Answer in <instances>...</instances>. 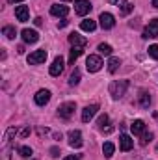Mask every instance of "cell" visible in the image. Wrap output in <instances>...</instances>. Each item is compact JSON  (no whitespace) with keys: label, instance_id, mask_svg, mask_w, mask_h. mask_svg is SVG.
<instances>
[{"label":"cell","instance_id":"cell-7","mask_svg":"<svg viewBox=\"0 0 158 160\" xmlns=\"http://www.w3.org/2000/svg\"><path fill=\"white\" fill-rule=\"evenodd\" d=\"M67 138H69V145L75 147V149H80L84 145V140H82V132L80 130H71Z\"/></svg>","mask_w":158,"mask_h":160},{"label":"cell","instance_id":"cell-4","mask_svg":"<svg viewBox=\"0 0 158 160\" xmlns=\"http://www.w3.org/2000/svg\"><path fill=\"white\" fill-rule=\"evenodd\" d=\"M99 22H101V28H102V30H110V28L116 26V19H114V15L108 13V11H102V13H101Z\"/></svg>","mask_w":158,"mask_h":160},{"label":"cell","instance_id":"cell-30","mask_svg":"<svg viewBox=\"0 0 158 160\" xmlns=\"http://www.w3.org/2000/svg\"><path fill=\"white\" fill-rule=\"evenodd\" d=\"M97 125H99L101 128H102L104 125H108V116H106V114H102V116H101V118L97 119Z\"/></svg>","mask_w":158,"mask_h":160},{"label":"cell","instance_id":"cell-19","mask_svg":"<svg viewBox=\"0 0 158 160\" xmlns=\"http://www.w3.org/2000/svg\"><path fill=\"white\" fill-rule=\"evenodd\" d=\"M80 28H82L84 32H93V30L97 28V22H95L93 19H86V21L80 22Z\"/></svg>","mask_w":158,"mask_h":160},{"label":"cell","instance_id":"cell-2","mask_svg":"<svg viewBox=\"0 0 158 160\" xmlns=\"http://www.w3.org/2000/svg\"><path fill=\"white\" fill-rule=\"evenodd\" d=\"M102 65H104V63H102L101 56H97V54H89L87 60H86V67H87L89 73H97V71H101Z\"/></svg>","mask_w":158,"mask_h":160},{"label":"cell","instance_id":"cell-36","mask_svg":"<svg viewBox=\"0 0 158 160\" xmlns=\"http://www.w3.org/2000/svg\"><path fill=\"white\" fill-rule=\"evenodd\" d=\"M63 160H78V157H65Z\"/></svg>","mask_w":158,"mask_h":160},{"label":"cell","instance_id":"cell-38","mask_svg":"<svg viewBox=\"0 0 158 160\" xmlns=\"http://www.w3.org/2000/svg\"><path fill=\"white\" fill-rule=\"evenodd\" d=\"M151 2H153V6H155V8H158V0H151Z\"/></svg>","mask_w":158,"mask_h":160},{"label":"cell","instance_id":"cell-11","mask_svg":"<svg viewBox=\"0 0 158 160\" xmlns=\"http://www.w3.org/2000/svg\"><path fill=\"white\" fill-rule=\"evenodd\" d=\"M63 67H65L63 58H62V56L54 58V62H52V65H50V75H52V77H60L62 71H63Z\"/></svg>","mask_w":158,"mask_h":160},{"label":"cell","instance_id":"cell-34","mask_svg":"<svg viewBox=\"0 0 158 160\" xmlns=\"http://www.w3.org/2000/svg\"><path fill=\"white\" fill-rule=\"evenodd\" d=\"M50 153H52L50 157H58V153H60V151H58V147H52V149H50Z\"/></svg>","mask_w":158,"mask_h":160},{"label":"cell","instance_id":"cell-6","mask_svg":"<svg viewBox=\"0 0 158 160\" xmlns=\"http://www.w3.org/2000/svg\"><path fill=\"white\" fill-rule=\"evenodd\" d=\"M91 8H93V6H91L89 0H75V11H77L78 15H82V17L87 15V13L91 11Z\"/></svg>","mask_w":158,"mask_h":160},{"label":"cell","instance_id":"cell-12","mask_svg":"<svg viewBox=\"0 0 158 160\" xmlns=\"http://www.w3.org/2000/svg\"><path fill=\"white\" fill-rule=\"evenodd\" d=\"M34 101H36V104H39V106H45V104L50 101V91H48V89H39V91L36 93Z\"/></svg>","mask_w":158,"mask_h":160},{"label":"cell","instance_id":"cell-37","mask_svg":"<svg viewBox=\"0 0 158 160\" xmlns=\"http://www.w3.org/2000/svg\"><path fill=\"white\" fill-rule=\"evenodd\" d=\"M108 2H110V4H117V6H119V2H121V0H108Z\"/></svg>","mask_w":158,"mask_h":160},{"label":"cell","instance_id":"cell-27","mask_svg":"<svg viewBox=\"0 0 158 160\" xmlns=\"http://www.w3.org/2000/svg\"><path fill=\"white\" fill-rule=\"evenodd\" d=\"M78 82H80V71L78 69H75L73 75H71V78H69V86H77Z\"/></svg>","mask_w":158,"mask_h":160},{"label":"cell","instance_id":"cell-3","mask_svg":"<svg viewBox=\"0 0 158 160\" xmlns=\"http://www.w3.org/2000/svg\"><path fill=\"white\" fill-rule=\"evenodd\" d=\"M75 110H77V104H75L73 101H69V102H63V104L58 106V116H60L62 119H69V118L75 114Z\"/></svg>","mask_w":158,"mask_h":160},{"label":"cell","instance_id":"cell-18","mask_svg":"<svg viewBox=\"0 0 158 160\" xmlns=\"http://www.w3.org/2000/svg\"><path fill=\"white\" fill-rule=\"evenodd\" d=\"M130 128H132V134H136V136H141L143 132H145V123L141 119H136L132 125H130Z\"/></svg>","mask_w":158,"mask_h":160},{"label":"cell","instance_id":"cell-33","mask_svg":"<svg viewBox=\"0 0 158 160\" xmlns=\"http://www.w3.org/2000/svg\"><path fill=\"white\" fill-rule=\"evenodd\" d=\"M101 130H102V132H106V134H110V132L114 130V127H102Z\"/></svg>","mask_w":158,"mask_h":160},{"label":"cell","instance_id":"cell-39","mask_svg":"<svg viewBox=\"0 0 158 160\" xmlns=\"http://www.w3.org/2000/svg\"><path fill=\"white\" fill-rule=\"evenodd\" d=\"M9 4H15V2H22V0H7Z\"/></svg>","mask_w":158,"mask_h":160},{"label":"cell","instance_id":"cell-35","mask_svg":"<svg viewBox=\"0 0 158 160\" xmlns=\"http://www.w3.org/2000/svg\"><path fill=\"white\" fill-rule=\"evenodd\" d=\"M34 22H36V26H41V24H43V19H41V17H37Z\"/></svg>","mask_w":158,"mask_h":160},{"label":"cell","instance_id":"cell-31","mask_svg":"<svg viewBox=\"0 0 158 160\" xmlns=\"http://www.w3.org/2000/svg\"><path fill=\"white\" fill-rule=\"evenodd\" d=\"M30 132H32V130H30L28 127H26V128H22V130H21V138H26V136H30Z\"/></svg>","mask_w":158,"mask_h":160},{"label":"cell","instance_id":"cell-21","mask_svg":"<svg viewBox=\"0 0 158 160\" xmlns=\"http://www.w3.org/2000/svg\"><path fill=\"white\" fill-rule=\"evenodd\" d=\"M114 151H116V145H114L112 142H106V143L102 145V153H104V157H106V158L114 157Z\"/></svg>","mask_w":158,"mask_h":160},{"label":"cell","instance_id":"cell-25","mask_svg":"<svg viewBox=\"0 0 158 160\" xmlns=\"http://www.w3.org/2000/svg\"><path fill=\"white\" fill-rule=\"evenodd\" d=\"M132 2H128V0H125L123 4H121V15H128L130 11H132Z\"/></svg>","mask_w":158,"mask_h":160},{"label":"cell","instance_id":"cell-23","mask_svg":"<svg viewBox=\"0 0 158 160\" xmlns=\"http://www.w3.org/2000/svg\"><path fill=\"white\" fill-rule=\"evenodd\" d=\"M2 34H4L7 39H15L17 30H15V26H4V28H2Z\"/></svg>","mask_w":158,"mask_h":160},{"label":"cell","instance_id":"cell-14","mask_svg":"<svg viewBox=\"0 0 158 160\" xmlns=\"http://www.w3.org/2000/svg\"><path fill=\"white\" fill-rule=\"evenodd\" d=\"M50 13L54 17H65L69 13V8L63 6V4H54V6H50Z\"/></svg>","mask_w":158,"mask_h":160},{"label":"cell","instance_id":"cell-32","mask_svg":"<svg viewBox=\"0 0 158 160\" xmlns=\"http://www.w3.org/2000/svg\"><path fill=\"white\" fill-rule=\"evenodd\" d=\"M67 24H69V21H65V19H63V21H60V22H58V26H60V28H65V26H67Z\"/></svg>","mask_w":158,"mask_h":160},{"label":"cell","instance_id":"cell-13","mask_svg":"<svg viewBox=\"0 0 158 160\" xmlns=\"http://www.w3.org/2000/svg\"><path fill=\"white\" fill-rule=\"evenodd\" d=\"M132 147H134V140L128 134H121V138H119V149L121 151H130Z\"/></svg>","mask_w":158,"mask_h":160},{"label":"cell","instance_id":"cell-40","mask_svg":"<svg viewBox=\"0 0 158 160\" xmlns=\"http://www.w3.org/2000/svg\"><path fill=\"white\" fill-rule=\"evenodd\" d=\"M62 2H71V0H62Z\"/></svg>","mask_w":158,"mask_h":160},{"label":"cell","instance_id":"cell-16","mask_svg":"<svg viewBox=\"0 0 158 160\" xmlns=\"http://www.w3.org/2000/svg\"><path fill=\"white\" fill-rule=\"evenodd\" d=\"M69 43H71L73 47H86V45H87V39L82 38V36L77 34V32H73V34L69 36Z\"/></svg>","mask_w":158,"mask_h":160},{"label":"cell","instance_id":"cell-8","mask_svg":"<svg viewBox=\"0 0 158 160\" xmlns=\"http://www.w3.org/2000/svg\"><path fill=\"white\" fill-rule=\"evenodd\" d=\"M21 36H22V41L28 43V45H34V43L39 41V34H37L36 30H30V28H24V30L21 32Z\"/></svg>","mask_w":158,"mask_h":160},{"label":"cell","instance_id":"cell-22","mask_svg":"<svg viewBox=\"0 0 158 160\" xmlns=\"http://www.w3.org/2000/svg\"><path fill=\"white\" fill-rule=\"evenodd\" d=\"M119 65H121V60L116 58V56H112V58L108 60V71H110V73H116L119 69Z\"/></svg>","mask_w":158,"mask_h":160},{"label":"cell","instance_id":"cell-26","mask_svg":"<svg viewBox=\"0 0 158 160\" xmlns=\"http://www.w3.org/2000/svg\"><path fill=\"white\" fill-rule=\"evenodd\" d=\"M19 155H21V157H24V158H28L30 155H34V151H32V147L22 145V147H19Z\"/></svg>","mask_w":158,"mask_h":160},{"label":"cell","instance_id":"cell-24","mask_svg":"<svg viewBox=\"0 0 158 160\" xmlns=\"http://www.w3.org/2000/svg\"><path fill=\"white\" fill-rule=\"evenodd\" d=\"M97 48H99L101 54H104V56H112V47H110L108 43H101Z\"/></svg>","mask_w":158,"mask_h":160},{"label":"cell","instance_id":"cell-20","mask_svg":"<svg viewBox=\"0 0 158 160\" xmlns=\"http://www.w3.org/2000/svg\"><path fill=\"white\" fill-rule=\"evenodd\" d=\"M140 106H141V108H149V106H151V97H149L147 91H141V93H140Z\"/></svg>","mask_w":158,"mask_h":160},{"label":"cell","instance_id":"cell-5","mask_svg":"<svg viewBox=\"0 0 158 160\" xmlns=\"http://www.w3.org/2000/svg\"><path fill=\"white\" fill-rule=\"evenodd\" d=\"M45 60H47V50H45V48L34 50V52L28 56V63H30V65H37V63H43Z\"/></svg>","mask_w":158,"mask_h":160},{"label":"cell","instance_id":"cell-1","mask_svg":"<svg viewBox=\"0 0 158 160\" xmlns=\"http://www.w3.org/2000/svg\"><path fill=\"white\" fill-rule=\"evenodd\" d=\"M126 89H128V82L126 80H116V82L110 84V95L114 99H121L126 93Z\"/></svg>","mask_w":158,"mask_h":160},{"label":"cell","instance_id":"cell-29","mask_svg":"<svg viewBox=\"0 0 158 160\" xmlns=\"http://www.w3.org/2000/svg\"><path fill=\"white\" fill-rule=\"evenodd\" d=\"M149 56L153 60H158V45H151L149 47Z\"/></svg>","mask_w":158,"mask_h":160},{"label":"cell","instance_id":"cell-28","mask_svg":"<svg viewBox=\"0 0 158 160\" xmlns=\"http://www.w3.org/2000/svg\"><path fill=\"white\" fill-rule=\"evenodd\" d=\"M151 140H153V134L151 132H143L141 134V140H140V145H147Z\"/></svg>","mask_w":158,"mask_h":160},{"label":"cell","instance_id":"cell-10","mask_svg":"<svg viewBox=\"0 0 158 160\" xmlns=\"http://www.w3.org/2000/svg\"><path fill=\"white\" fill-rule=\"evenodd\" d=\"M99 112V104H89L82 110V121L84 123H89V121L95 118V114Z\"/></svg>","mask_w":158,"mask_h":160},{"label":"cell","instance_id":"cell-9","mask_svg":"<svg viewBox=\"0 0 158 160\" xmlns=\"http://www.w3.org/2000/svg\"><path fill=\"white\" fill-rule=\"evenodd\" d=\"M143 38H145V39H149V38H158V19L149 21L147 28L143 30Z\"/></svg>","mask_w":158,"mask_h":160},{"label":"cell","instance_id":"cell-17","mask_svg":"<svg viewBox=\"0 0 158 160\" xmlns=\"http://www.w3.org/2000/svg\"><path fill=\"white\" fill-rule=\"evenodd\" d=\"M84 52V47H73L71 52H69V65H75V62L78 60Z\"/></svg>","mask_w":158,"mask_h":160},{"label":"cell","instance_id":"cell-15","mask_svg":"<svg viewBox=\"0 0 158 160\" xmlns=\"http://www.w3.org/2000/svg\"><path fill=\"white\" fill-rule=\"evenodd\" d=\"M15 17H17L21 22H26V21L30 19V11H28V8H26V6H17V8H15Z\"/></svg>","mask_w":158,"mask_h":160}]
</instances>
